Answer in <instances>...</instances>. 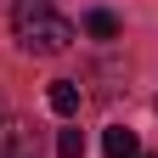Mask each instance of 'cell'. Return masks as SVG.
<instances>
[{"label": "cell", "mask_w": 158, "mask_h": 158, "mask_svg": "<svg viewBox=\"0 0 158 158\" xmlns=\"http://www.w3.org/2000/svg\"><path fill=\"white\" fill-rule=\"evenodd\" d=\"M0 158H28V124L0 118Z\"/></svg>", "instance_id": "3957f363"}, {"label": "cell", "mask_w": 158, "mask_h": 158, "mask_svg": "<svg viewBox=\"0 0 158 158\" xmlns=\"http://www.w3.org/2000/svg\"><path fill=\"white\" fill-rule=\"evenodd\" d=\"M102 152H107V158H141V152H135V130L107 124V130H102Z\"/></svg>", "instance_id": "277c9868"}, {"label": "cell", "mask_w": 158, "mask_h": 158, "mask_svg": "<svg viewBox=\"0 0 158 158\" xmlns=\"http://www.w3.org/2000/svg\"><path fill=\"white\" fill-rule=\"evenodd\" d=\"M11 34H17V45L28 56H56V51L73 45V23L51 0H17L11 6Z\"/></svg>", "instance_id": "6da1fadb"}, {"label": "cell", "mask_w": 158, "mask_h": 158, "mask_svg": "<svg viewBox=\"0 0 158 158\" xmlns=\"http://www.w3.org/2000/svg\"><path fill=\"white\" fill-rule=\"evenodd\" d=\"M45 102H51V113H56V118H73V113H79V102H85V90H79V79H51Z\"/></svg>", "instance_id": "7a4b0ae2"}, {"label": "cell", "mask_w": 158, "mask_h": 158, "mask_svg": "<svg viewBox=\"0 0 158 158\" xmlns=\"http://www.w3.org/2000/svg\"><path fill=\"white\" fill-rule=\"evenodd\" d=\"M85 34H90V40H118V17H113V11H90V17H85Z\"/></svg>", "instance_id": "5b68a950"}, {"label": "cell", "mask_w": 158, "mask_h": 158, "mask_svg": "<svg viewBox=\"0 0 158 158\" xmlns=\"http://www.w3.org/2000/svg\"><path fill=\"white\" fill-rule=\"evenodd\" d=\"M56 158H85V135H79V130H62V135H56Z\"/></svg>", "instance_id": "8992f818"}, {"label": "cell", "mask_w": 158, "mask_h": 158, "mask_svg": "<svg viewBox=\"0 0 158 158\" xmlns=\"http://www.w3.org/2000/svg\"><path fill=\"white\" fill-rule=\"evenodd\" d=\"M147 158H158V152H147Z\"/></svg>", "instance_id": "52a82bcc"}]
</instances>
